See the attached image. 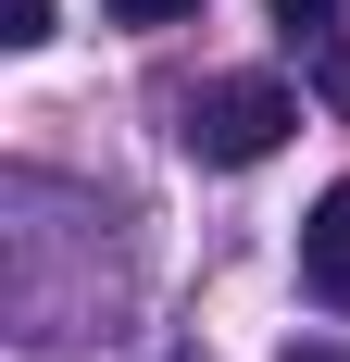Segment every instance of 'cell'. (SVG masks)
<instances>
[{"mask_svg": "<svg viewBox=\"0 0 350 362\" xmlns=\"http://www.w3.org/2000/svg\"><path fill=\"white\" fill-rule=\"evenodd\" d=\"M288 125H300V100H288L276 75H213L201 100H188V163H213V175H250V163H276Z\"/></svg>", "mask_w": 350, "mask_h": 362, "instance_id": "1", "label": "cell"}, {"mask_svg": "<svg viewBox=\"0 0 350 362\" xmlns=\"http://www.w3.org/2000/svg\"><path fill=\"white\" fill-rule=\"evenodd\" d=\"M300 288L325 313H350V187H325L313 213H300Z\"/></svg>", "mask_w": 350, "mask_h": 362, "instance_id": "2", "label": "cell"}, {"mask_svg": "<svg viewBox=\"0 0 350 362\" xmlns=\"http://www.w3.org/2000/svg\"><path fill=\"white\" fill-rule=\"evenodd\" d=\"M0 37H13V50H38V37H50V0H0Z\"/></svg>", "mask_w": 350, "mask_h": 362, "instance_id": "3", "label": "cell"}, {"mask_svg": "<svg viewBox=\"0 0 350 362\" xmlns=\"http://www.w3.org/2000/svg\"><path fill=\"white\" fill-rule=\"evenodd\" d=\"M338 13H350V0H276V25H288V37H325Z\"/></svg>", "mask_w": 350, "mask_h": 362, "instance_id": "4", "label": "cell"}, {"mask_svg": "<svg viewBox=\"0 0 350 362\" xmlns=\"http://www.w3.org/2000/svg\"><path fill=\"white\" fill-rule=\"evenodd\" d=\"M113 13H125V25H188L201 0H113Z\"/></svg>", "mask_w": 350, "mask_h": 362, "instance_id": "5", "label": "cell"}, {"mask_svg": "<svg viewBox=\"0 0 350 362\" xmlns=\"http://www.w3.org/2000/svg\"><path fill=\"white\" fill-rule=\"evenodd\" d=\"M313 50H325V88H338V100H350V25H325Z\"/></svg>", "mask_w": 350, "mask_h": 362, "instance_id": "6", "label": "cell"}, {"mask_svg": "<svg viewBox=\"0 0 350 362\" xmlns=\"http://www.w3.org/2000/svg\"><path fill=\"white\" fill-rule=\"evenodd\" d=\"M300 362H338V350H300Z\"/></svg>", "mask_w": 350, "mask_h": 362, "instance_id": "7", "label": "cell"}]
</instances>
